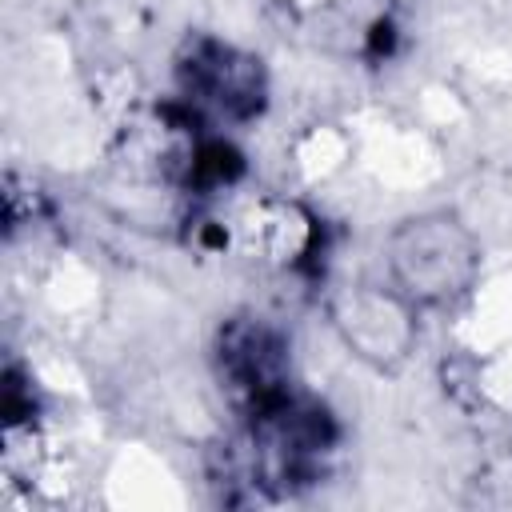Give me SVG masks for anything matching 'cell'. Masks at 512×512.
I'll use <instances>...</instances> for the list:
<instances>
[{
	"label": "cell",
	"instance_id": "6da1fadb",
	"mask_svg": "<svg viewBox=\"0 0 512 512\" xmlns=\"http://www.w3.org/2000/svg\"><path fill=\"white\" fill-rule=\"evenodd\" d=\"M332 444H336L332 412L308 396L288 392L272 408L248 416L244 436L224 448V480H244L260 492L288 496L320 480Z\"/></svg>",
	"mask_w": 512,
	"mask_h": 512
},
{
	"label": "cell",
	"instance_id": "7a4b0ae2",
	"mask_svg": "<svg viewBox=\"0 0 512 512\" xmlns=\"http://www.w3.org/2000/svg\"><path fill=\"white\" fill-rule=\"evenodd\" d=\"M480 276V248L452 212H420L388 236V284L412 308H444Z\"/></svg>",
	"mask_w": 512,
	"mask_h": 512
},
{
	"label": "cell",
	"instance_id": "277c9868",
	"mask_svg": "<svg viewBox=\"0 0 512 512\" xmlns=\"http://www.w3.org/2000/svg\"><path fill=\"white\" fill-rule=\"evenodd\" d=\"M216 376L240 416H256L292 392V356L276 324L232 316L216 336Z\"/></svg>",
	"mask_w": 512,
	"mask_h": 512
},
{
	"label": "cell",
	"instance_id": "5b68a950",
	"mask_svg": "<svg viewBox=\"0 0 512 512\" xmlns=\"http://www.w3.org/2000/svg\"><path fill=\"white\" fill-rule=\"evenodd\" d=\"M412 312L416 308L396 288H388V292H380V288H352V292H344L336 300L332 316H336L340 336L348 340V348L360 360L392 368L412 348V336H416Z\"/></svg>",
	"mask_w": 512,
	"mask_h": 512
},
{
	"label": "cell",
	"instance_id": "3957f363",
	"mask_svg": "<svg viewBox=\"0 0 512 512\" xmlns=\"http://www.w3.org/2000/svg\"><path fill=\"white\" fill-rule=\"evenodd\" d=\"M176 84L188 108L220 120H252L268 104V76L260 56L216 36H192L176 56Z\"/></svg>",
	"mask_w": 512,
	"mask_h": 512
}]
</instances>
